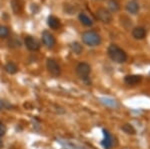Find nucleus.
I'll list each match as a JSON object with an SVG mask.
<instances>
[{
	"mask_svg": "<svg viewBox=\"0 0 150 149\" xmlns=\"http://www.w3.org/2000/svg\"><path fill=\"white\" fill-rule=\"evenodd\" d=\"M3 147V142H2V140L0 139V148H2Z\"/></svg>",
	"mask_w": 150,
	"mask_h": 149,
	"instance_id": "21",
	"label": "nucleus"
},
{
	"mask_svg": "<svg viewBox=\"0 0 150 149\" xmlns=\"http://www.w3.org/2000/svg\"><path fill=\"white\" fill-rule=\"evenodd\" d=\"M108 4H109V7L112 11H117L119 9V4L116 0H110Z\"/></svg>",
	"mask_w": 150,
	"mask_h": 149,
	"instance_id": "18",
	"label": "nucleus"
},
{
	"mask_svg": "<svg viewBox=\"0 0 150 149\" xmlns=\"http://www.w3.org/2000/svg\"><path fill=\"white\" fill-rule=\"evenodd\" d=\"M104 133V139L102 140V145L105 149H110L113 145V139L111 137V135L109 134V132L103 130Z\"/></svg>",
	"mask_w": 150,
	"mask_h": 149,
	"instance_id": "8",
	"label": "nucleus"
},
{
	"mask_svg": "<svg viewBox=\"0 0 150 149\" xmlns=\"http://www.w3.org/2000/svg\"><path fill=\"white\" fill-rule=\"evenodd\" d=\"M24 42H25L26 47H27L29 50H31V51H36V50H38L40 48L39 42H38L35 38L31 37V36H27V37H25Z\"/></svg>",
	"mask_w": 150,
	"mask_h": 149,
	"instance_id": "7",
	"label": "nucleus"
},
{
	"mask_svg": "<svg viewBox=\"0 0 150 149\" xmlns=\"http://www.w3.org/2000/svg\"><path fill=\"white\" fill-rule=\"evenodd\" d=\"M2 107H3V104H2V102L0 101V109H2Z\"/></svg>",
	"mask_w": 150,
	"mask_h": 149,
	"instance_id": "22",
	"label": "nucleus"
},
{
	"mask_svg": "<svg viewBox=\"0 0 150 149\" xmlns=\"http://www.w3.org/2000/svg\"><path fill=\"white\" fill-rule=\"evenodd\" d=\"M132 36L135 39H143L146 36V30H145L144 27H141V26L135 27L132 30Z\"/></svg>",
	"mask_w": 150,
	"mask_h": 149,
	"instance_id": "9",
	"label": "nucleus"
},
{
	"mask_svg": "<svg viewBox=\"0 0 150 149\" xmlns=\"http://www.w3.org/2000/svg\"><path fill=\"white\" fill-rule=\"evenodd\" d=\"M78 18H79V20H80V22L83 24V25H85V26H91L93 24L92 19H91L90 17H88V16H87L86 14H84V13L79 14Z\"/></svg>",
	"mask_w": 150,
	"mask_h": 149,
	"instance_id": "13",
	"label": "nucleus"
},
{
	"mask_svg": "<svg viewBox=\"0 0 150 149\" xmlns=\"http://www.w3.org/2000/svg\"><path fill=\"white\" fill-rule=\"evenodd\" d=\"M5 70L8 72L9 74H15L18 71V67L16 66V64H14L13 62H9L5 65Z\"/></svg>",
	"mask_w": 150,
	"mask_h": 149,
	"instance_id": "15",
	"label": "nucleus"
},
{
	"mask_svg": "<svg viewBox=\"0 0 150 149\" xmlns=\"http://www.w3.org/2000/svg\"><path fill=\"white\" fill-rule=\"evenodd\" d=\"M96 17L103 23H110L112 21V15L107 9L105 8H98L96 10Z\"/></svg>",
	"mask_w": 150,
	"mask_h": 149,
	"instance_id": "4",
	"label": "nucleus"
},
{
	"mask_svg": "<svg viewBox=\"0 0 150 149\" xmlns=\"http://www.w3.org/2000/svg\"><path fill=\"white\" fill-rule=\"evenodd\" d=\"M20 2L18 0H12V8H13L14 12H18L20 10Z\"/></svg>",
	"mask_w": 150,
	"mask_h": 149,
	"instance_id": "19",
	"label": "nucleus"
},
{
	"mask_svg": "<svg viewBox=\"0 0 150 149\" xmlns=\"http://www.w3.org/2000/svg\"><path fill=\"white\" fill-rule=\"evenodd\" d=\"M91 71V67L89 64L82 62L79 63L76 67V73L78 74V76L82 79H86L89 76V73Z\"/></svg>",
	"mask_w": 150,
	"mask_h": 149,
	"instance_id": "3",
	"label": "nucleus"
},
{
	"mask_svg": "<svg viewBox=\"0 0 150 149\" xmlns=\"http://www.w3.org/2000/svg\"><path fill=\"white\" fill-rule=\"evenodd\" d=\"M42 41L44 43L45 46L48 48L54 47L55 43H56V40H55L54 36L50 32H48V31H44V32L42 33Z\"/></svg>",
	"mask_w": 150,
	"mask_h": 149,
	"instance_id": "6",
	"label": "nucleus"
},
{
	"mask_svg": "<svg viewBox=\"0 0 150 149\" xmlns=\"http://www.w3.org/2000/svg\"><path fill=\"white\" fill-rule=\"evenodd\" d=\"M121 128H122V130L127 134H134L135 133V129L133 128L132 125H130V124H124Z\"/></svg>",
	"mask_w": 150,
	"mask_h": 149,
	"instance_id": "16",
	"label": "nucleus"
},
{
	"mask_svg": "<svg viewBox=\"0 0 150 149\" xmlns=\"http://www.w3.org/2000/svg\"><path fill=\"white\" fill-rule=\"evenodd\" d=\"M141 76L140 75H127L125 77L124 81L127 85H136L141 81Z\"/></svg>",
	"mask_w": 150,
	"mask_h": 149,
	"instance_id": "10",
	"label": "nucleus"
},
{
	"mask_svg": "<svg viewBox=\"0 0 150 149\" xmlns=\"http://www.w3.org/2000/svg\"><path fill=\"white\" fill-rule=\"evenodd\" d=\"M47 24L48 26H49L51 29H57V28L60 27V21L59 19L57 17H55V16H49L47 19Z\"/></svg>",
	"mask_w": 150,
	"mask_h": 149,
	"instance_id": "11",
	"label": "nucleus"
},
{
	"mask_svg": "<svg viewBox=\"0 0 150 149\" xmlns=\"http://www.w3.org/2000/svg\"><path fill=\"white\" fill-rule=\"evenodd\" d=\"M126 9L129 13L131 14H136L139 11V5L137 2L135 1H129L126 5Z\"/></svg>",
	"mask_w": 150,
	"mask_h": 149,
	"instance_id": "12",
	"label": "nucleus"
},
{
	"mask_svg": "<svg viewBox=\"0 0 150 149\" xmlns=\"http://www.w3.org/2000/svg\"><path fill=\"white\" fill-rule=\"evenodd\" d=\"M70 49H71V51L75 54H81L82 51H83V47H82V45L78 42H72L71 44H70Z\"/></svg>",
	"mask_w": 150,
	"mask_h": 149,
	"instance_id": "14",
	"label": "nucleus"
},
{
	"mask_svg": "<svg viewBox=\"0 0 150 149\" xmlns=\"http://www.w3.org/2000/svg\"><path fill=\"white\" fill-rule=\"evenodd\" d=\"M47 69L50 72V74H52L53 76H59L61 73V69H60L59 64L56 62V60L54 59H47Z\"/></svg>",
	"mask_w": 150,
	"mask_h": 149,
	"instance_id": "5",
	"label": "nucleus"
},
{
	"mask_svg": "<svg viewBox=\"0 0 150 149\" xmlns=\"http://www.w3.org/2000/svg\"><path fill=\"white\" fill-rule=\"evenodd\" d=\"M9 35V29L5 26H0V37L5 38Z\"/></svg>",
	"mask_w": 150,
	"mask_h": 149,
	"instance_id": "17",
	"label": "nucleus"
},
{
	"mask_svg": "<svg viewBox=\"0 0 150 149\" xmlns=\"http://www.w3.org/2000/svg\"><path fill=\"white\" fill-rule=\"evenodd\" d=\"M82 40L89 46H97L101 43V37L95 31H86L82 33Z\"/></svg>",
	"mask_w": 150,
	"mask_h": 149,
	"instance_id": "2",
	"label": "nucleus"
},
{
	"mask_svg": "<svg viewBox=\"0 0 150 149\" xmlns=\"http://www.w3.org/2000/svg\"><path fill=\"white\" fill-rule=\"evenodd\" d=\"M108 55H109L111 60L116 63H124L127 60L126 52L115 44H111L108 47Z\"/></svg>",
	"mask_w": 150,
	"mask_h": 149,
	"instance_id": "1",
	"label": "nucleus"
},
{
	"mask_svg": "<svg viewBox=\"0 0 150 149\" xmlns=\"http://www.w3.org/2000/svg\"><path fill=\"white\" fill-rule=\"evenodd\" d=\"M5 133H6V127L4 126V124L2 123L1 121H0V137L3 136Z\"/></svg>",
	"mask_w": 150,
	"mask_h": 149,
	"instance_id": "20",
	"label": "nucleus"
}]
</instances>
